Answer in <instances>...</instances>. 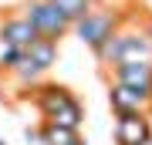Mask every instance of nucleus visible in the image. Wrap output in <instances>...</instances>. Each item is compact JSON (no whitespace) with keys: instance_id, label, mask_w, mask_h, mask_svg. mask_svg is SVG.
<instances>
[{"instance_id":"ddd939ff","label":"nucleus","mask_w":152,"mask_h":145,"mask_svg":"<svg viewBox=\"0 0 152 145\" xmlns=\"http://www.w3.org/2000/svg\"><path fill=\"white\" fill-rule=\"evenodd\" d=\"M24 61V51L20 47H10V44H0V71L4 74H14Z\"/></svg>"},{"instance_id":"6e6552de","label":"nucleus","mask_w":152,"mask_h":145,"mask_svg":"<svg viewBox=\"0 0 152 145\" xmlns=\"http://www.w3.org/2000/svg\"><path fill=\"white\" fill-rule=\"evenodd\" d=\"M112 85H125L135 91H152V61H132V64L112 68Z\"/></svg>"},{"instance_id":"dca6fc26","label":"nucleus","mask_w":152,"mask_h":145,"mask_svg":"<svg viewBox=\"0 0 152 145\" xmlns=\"http://www.w3.org/2000/svg\"><path fill=\"white\" fill-rule=\"evenodd\" d=\"M68 145H88V138H85V135H81V132H78V135H75V138H71Z\"/></svg>"},{"instance_id":"9d476101","label":"nucleus","mask_w":152,"mask_h":145,"mask_svg":"<svg viewBox=\"0 0 152 145\" xmlns=\"http://www.w3.org/2000/svg\"><path fill=\"white\" fill-rule=\"evenodd\" d=\"M51 4H54V10L64 17L68 24H78L88 10H95V7H98V0H51Z\"/></svg>"},{"instance_id":"9b49d317","label":"nucleus","mask_w":152,"mask_h":145,"mask_svg":"<svg viewBox=\"0 0 152 145\" xmlns=\"http://www.w3.org/2000/svg\"><path fill=\"white\" fill-rule=\"evenodd\" d=\"M10 78H14L17 85L24 88V98H27V91H34V88L41 85V78H44V71H37V68H34V64H31L27 58H24V61H20V68H17V71H14Z\"/></svg>"},{"instance_id":"a211bd4d","label":"nucleus","mask_w":152,"mask_h":145,"mask_svg":"<svg viewBox=\"0 0 152 145\" xmlns=\"http://www.w3.org/2000/svg\"><path fill=\"white\" fill-rule=\"evenodd\" d=\"M149 145H152V138H149Z\"/></svg>"},{"instance_id":"1a4fd4ad","label":"nucleus","mask_w":152,"mask_h":145,"mask_svg":"<svg viewBox=\"0 0 152 145\" xmlns=\"http://www.w3.org/2000/svg\"><path fill=\"white\" fill-rule=\"evenodd\" d=\"M58 54H61V47H58L54 41H44V37H37V41H34L27 51H24V58H27V61H31V64L37 68V71H51V68L58 64Z\"/></svg>"},{"instance_id":"7ed1b4c3","label":"nucleus","mask_w":152,"mask_h":145,"mask_svg":"<svg viewBox=\"0 0 152 145\" xmlns=\"http://www.w3.org/2000/svg\"><path fill=\"white\" fill-rule=\"evenodd\" d=\"M129 17L132 14L115 10V7H95V10H88L78 24H71V34H75L85 47L95 51V47H102L115 31H122V27L129 24Z\"/></svg>"},{"instance_id":"20e7f679","label":"nucleus","mask_w":152,"mask_h":145,"mask_svg":"<svg viewBox=\"0 0 152 145\" xmlns=\"http://www.w3.org/2000/svg\"><path fill=\"white\" fill-rule=\"evenodd\" d=\"M20 14H24V20L37 31V37H44V41L61 44V37H68V34H71V24L54 10L51 0H27V4L20 7Z\"/></svg>"},{"instance_id":"f03ea898","label":"nucleus","mask_w":152,"mask_h":145,"mask_svg":"<svg viewBox=\"0 0 152 145\" xmlns=\"http://www.w3.org/2000/svg\"><path fill=\"white\" fill-rule=\"evenodd\" d=\"M91 54L98 58V64L112 71L118 64H132V61H152V41L142 34V27H122Z\"/></svg>"},{"instance_id":"0eeeda50","label":"nucleus","mask_w":152,"mask_h":145,"mask_svg":"<svg viewBox=\"0 0 152 145\" xmlns=\"http://www.w3.org/2000/svg\"><path fill=\"white\" fill-rule=\"evenodd\" d=\"M34 41H37V31L24 20V14H7L4 20H0V44H10V47L27 51Z\"/></svg>"},{"instance_id":"4468645a","label":"nucleus","mask_w":152,"mask_h":145,"mask_svg":"<svg viewBox=\"0 0 152 145\" xmlns=\"http://www.w3.org/2000/svg\"><path fill=\"white\" fill-rule=\"evenodd\" d=\"M24 142H27V145H41V135H37V128H31V125H27V128H24Z\"/></svg>"},{"instance_id":"f8f14e48","label":"nucleus","mask_w":152,"mask_h":145,"mask_svg":"<svg viewBox=\"0 0 152 145\" xmlns=\"http://www.w3.org/2000/svg\"><path fill=\"white\" fill-rule=\"evenodd\" d=\"M37 135H41V145H68L78 132H68V128H61V125L41 122V125H37Z\"/></svg>"},{"instance_id":"2eb2a0df","label":"nucleus","mask_w":152,"mask_h":145,"mask_svg":"<svg viewBox=\"0 0 152 145\" xmlns=\"http://www.w3.org/2000/svg\"><path fill=\"white\" fill-rule=\"evenodd\" d=\"M142 34H145V37H149V41H152V14H149V17H145V24H142Z\"/></svg>"},{"instance_id":"f3484780","label":"nucleus","mask_w":152,"mask_h":145,"mask_svg":"<svg viewBox=\"0 0 152 145\" xmlns=\"http://www.w3.org/2000/svg\"><path fill=\"white\" fill-rule=\"evenodd\" d=\"M0 145H4V138H0Z\"/></svg>"},{"instance_id":"423d86ee","label":"nucleus","mask_w":152,"mask_h":145,"mask_svg":"<svg viewBox=\"0 0 152 145\" xmlns=\"http://www.w3.org/2000/svg\"><path fill=\"white\" fill-rule=\"evenodd\" d=\"M115 145H149L152 122L149 115H115Z\"/></svg>"},{"instance_id":"39448f33","label":"nucleus","mask_w":152,"mask_h":145,"mask_svg":"<svg viewBox=\"0 0 152 145\" xmlns=\"http://www.w3.org/2000/svg\"><path fill=\"white\" fill-rule=\"evenodd\" d=\"M108 108L115 115H152V91L108 85Z\"/></svg>"},{"instance_id":"f257e3e1","label":"nucleus","mask_w":152,"mask_h":145,"mask_svg":"<svg viewBox=\"0 0 152 145\" xmlns=\"http://www.w3.org/2000/svg\"><path fill=\"white\" fill-rule=\"evenodd\" d=\"M31 98H34V108L41 111V122L61 125V128H68V132H81V125H85V105L75 98L71 88L41 81V85L31 91Z\"/></svg>"}]
</instances>
